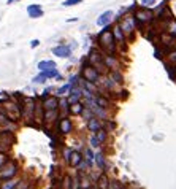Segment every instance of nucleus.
<instances>
[{"label": "nucleus", "mask_w": 176, "mask_h": 189, "mask_svg": "<svg viewBox=\"0 0 176 189\" xmlns=\"http://www.w3.org/2000/svg\"><path fill=\"white\" fill-rule=\"evenodd\" d=\"M14 2V0H8V3H13Z\"/></svg>", "instance_id": "nucleus-34"}, {"label": "nucleus", "mask_w": 176, "mask_h": 189, "mask_svg": "<svg viewBox=\"0 0 176 189\" xmlns=\"http://www.w3.org/2000/svg\"><path fill=\"white\" fill-rule=\"evenodd\" d=\"M121 29H122L125 33H132V32H133L135 24H133V19H132V18H125V19L122 21V24H121Z\"/></svg>", "instance_id": "nucleus-14"}, {"label": "nucleus", "mask_w": 176, "mask_h": 189, "mask_svg": "<svg viewBox=\"0 0 176 189\" xmlns=\"http://www.w3.org/2000/svg\"><path fill=\"white\" fill-rule=\"evenodd\" d=\"M111 19H113V11H105V13H101L98 18H97V26L100 27H106Z\"/></svg>", "instance_id": "nucleus-8"}, {"label": "nucleus", "mask_w": 176, "mask_h": 189, "mask_svg": "<svg viewBox=\"0 0 176 189\" xmlns=\"http://www.w3.org/2000/svg\"><path fill=\"white\" fill-rule=\"evenodd\" d=\"M17 168H19V165H17L16 160H6V162L0 167V179H10L13 178L16 173H17Z\"/></svg>", "instance_id": "nucleus-2"}, {"label": "nucleus", "mask_w": 176, "mask_h": 189, "mask_svg": "<svg viewBox=\"0 0 176 189\" xmlns=\"http://www.w3.org/2000/svg\"><path fill=\"white\" fill-rule=\"evenodd\" d=\"M141 5L143 6H152V5H155V0H141Z\"/></svg>", "instance_id": "nucleus-29"}, {"label": "nucleus", "mask_w": 176, "mask_h": 189, "mask_svg": "<svg viewBox=\"0 0 176 189\" xmlns=\"http://www.w3.org/2000/svg\"><path fill=\"white\" fill-rule=\"evenodd\" d=\"M114 38H116V41H119V43H122L124 41V30L121 29V26H117V27H114Z\"/></svg>", "instance_id": "nucleus-17"}, {"label": "nucleus", "mask_w": 176, "mask_h": 189, "mask_svg": "<svg viewBox=\"0 0 176 189\" xmlns=\"http://www.w3.org/2000/svg\"><path fill=\"white\" fill-rule=\"evenodd\" d=\"M55 118H57V113H55V110H51V111H46V113H44V121H48V122L54 121Z\"/></svg>", "instance_id": "nucleus-19"}, {"label": "nucleus", "mask_w": 176, "mask_h": 189, "mask_svg": "<svg viewBox=\"0 0 176 189\" xmlns=\"http://www.w3.org/2000/svg\"><path fill=\"white\" fill-rule=\"evenodd\" d=\"M38 45H40V41H38V40H32V41H30V46H32V48H36Z\"/></svg>", "instance_id": "nucleus-33"}, {"label": "nucleus", "mask_w": 176, "mask_h": 189, "mask_svg": "<svg viewBox=\"0 0 176 189\" xmlns=\"http://www.w3.org/2000/svg\"><path fill=\"white\" fill-rule=\"evenodd\" d=\"M95 162H97L98 168L105 170V157H103V154H101V153H97L95 154Z\"/></svg>", "instance_id": "nucleus-18"}, {"label": "nucleus", "mask_w": 176, "mask_h": 189, "mask_svg": "<svg viewBox=\"0 0 176 189\" xmlns=\"http://www.w3.org/2000/svg\"><path fill=\"white\" fill-rule=\"evenodd\" d=\"M59 99L57 97H46V100L43 102V110L44 111H51V110H57L59 107Z\"/></svg>", "instance_id": "nucleus-6"}, {"label": "nucleus", "mask_w": 176, "mask_h": 189, "mask_svg": "<svg viewBox=\"0 0 176 189\" xmlns=\"http://www.w3.org/2000/svg\"><path fill=\"white\" fill-rule=\"evenodd\" d=\"M52 54H54V56H57V57L65 59V57H68V56H70V46H67V45L55 46V48L52 49Z\"/></svg>", "instance_id": "nucleus-7"}, {"label": "nucleus", "mask_w": 176, "mask_h": 189, "mask_svg": "<svg viewBox=\"0 0 176 189\" xmlns=\"http://www.w3.org/2000/svg\"><path fill=\"white\" fill-rule=\"evenodd\" d=\"M19 186V179H14V178H10V179H3L0 183V189H16Z\"/></svg>", "instance_id": "nucleus-13"}, {"label": "nucleus", "mask_w": 176, "mask_h": 189, "mask_svg": "<svg viewBox=\"0 0 176 189\" xmlns=\"http://www.w3.org/2000/svg\"><path fill=\"white\" fill-rule=\"evenodd\" d=\"M100 145H101V143L98 141V138H97L95 135H92V137H90V146H92V148H97V146H100Z\"/></svg>", "instance_id": "nucleus-25"}, {"label": "nucleus", "mask_w": 176, "mask_h": 189, "mask_svg": "<svg viewBox=\"0 0 176 189\" xmlns=\"http://www.w3.org/2000/svg\"><path fill=\"white\" fill-rule=\"evenodd\" d=\"M101 129V124H100V121L94 116V118H90L87 121V130H90L92 134H97V132Z\"/></svg>", "instance_id": "nucleus-12"}, {"label": "nucleus", "mask_w": 176, "mask_h": 189, "mask_svg": "<svg viewBox=\"0 0 176 189\" xmlns=\"http://www.w3.org/2000/svg\"><path fill=\"white\" fill-rule=\"evenodd\" d=\"M82 78H84V81L95 83V81L98 80V72H97V69H94L92 65H86V67L82 69Z\"/></svg>", "instance_id": "nucleus-4"}, {"label": "nucleus", "mask_w": 176, "mask_h": 189, "mask_svg": "<svg viewBox=\"0 0 176 189\" xmlns=\"http://www.w3.org/2000/svg\"><path fill=\"white\" fill-rule=\"evenodd\" d=\"M78 3H81V0H65L62 5L63 6H73V5H78Z\"/></svg>", "instance_id": "nucleus-26"}, {"label": "nucleus", "mask_w": 176, "mask_h": 189, "mask_svg": "<svg viewBox=\"0 0 176 189\" xmlns=\"http://www.w3.org/2000/svg\"><path fill=\"white\" fill-rule=\"evenodd\" d=\"M168 59H170L171 62H176V51H174V53H171V54L168 56Z\"/></svg>", "instance_id": "nucleus-32"}, {"label": "nucleus", "mask_w": 176, "mask_h": 189, "mask_svg": "<svg viewBox=\"0 0 176 189\" xmlns=\"http://www.w3.org/2000/svg\"><path fill=\"white\" fill-rule=\"evenodd\" d=\"M82 111H84V105H82V103H79V102H76V103H73V105H70V113H71V115L78 116V115H81Z\"/></svg>", "instance_id": "nucleus-16"}, {"label": "nucleus", "mask_w": 176, "mask_h": 189, "mask_svg": "<svg viewBox=\"0 0 176 189\" xmlns=\"http://www.w3.org/2000/svg\"><path fill=\"white\" fill-rule=\"evenodd\" d=\"M16 189H22V187H19V186H17V187H16Z\"/></svg>", "instance_id": "nucleus-36"}, {"label": "nucleus", "mask_w": 176, "mask_h": 189, "mask_svg": "<svg viewBox=\"0 0 176 189\" xmlns=\"http://www.w3.org/2000/svg\"><path fill=\"white\" fill-rule=\"evenodd\" d=\"M111 186V181H109V178L103 173V175H100L98 179H97V187L98 189H109Z\"/></svg>", "instance_id": "nucleus-15"}, {"label": "nucleus", "mask_w": 176, "mask_h": 189, "mask_svg": "<svg viewBox=\"0 0 176 189\" xmlns=\"http://www.w3.org/2000/svg\"><path fill=\"white\" fill-rule=\"evenodd\" d=\"M27 13H29L30 18H41L43 16V10H41V6L40 5H29L27 6Z\"/></svg>", "instance_id": "nucleus-11"}, {"label": "nucleus", "mask_w": 176, "mask_h": 189, "mask_svg": "<svg viewBox=\"0 0 176 189\" xmlns=\"http://www.w3.org/2000/svg\"><path fill=\"white\" fill-rule=\"evenodd\" d=\"M81 115L84 116V119H87V121H89L90 118H94V115H92V111H90V110H84V111L81 113Z\"/></svg>", "instance_id": "nucleus-28"}, {"label": "nucleus", "mask_w": 176, "mask_h": 189, "mask_svg": "<svg viewBox=\"0 0 176 189\" xmlns=\"http://www.w3.org/2000/svg\"><path fill=\"white\" fill-rule=\"evenodd\" d=\"M109 189H114V187H113V186H109Z\"/></svg>", "instance_id": "nucleus-35"}, {"label": "nucleus", "mask_w": 176, "mask_h": 189, "mask_svg": "<svg viewBox=\"0 0 176 189\" xmlns=\"http://www.w3.org/2000/svg\"><path fill=\"white\" fill-rule=\"evenodd\" d=\"M170 32L176 35V21H173V22H171V26H170Z\"/></svg>", "instance_id": "nucleus-31"}, {"label": "nucleus", "mask_w": 176, "mask_h": 189, "mask_svg": "<svg viewBox=\"0 0 176 189\" xmlns=\"http://www.w3.org/2000/svg\"><path fill=\"white\" fill-rule=\"evenodd\" d=\"M68 99H62L60 102H59V107H60V110H63V113H65V115H67V110H70L68 108Z\"/></svg>", "instance_id": "nucleus-21"}, {"label": "nucleus", "mask_w": 176, "mask_h": 189, "mask_svg": "<svg viewBox=\"0 0 176 189\" xmlns=\"http://www.w3.org/2000/svg\"><path fill=\"white\" fill-rule=\"evenodd\" d=\"M98 43H100V46H101V48H103L106 53H109V54L114 53V48H116V38H114V33L109 32L108 29L100 33V37H98Z\"/></svg>", "instance_id": "nucleus-1"}, {"label": "nucleus", "mask_w": 176, "mask_h": 189, "mask_svg": "<svg viewBox=\"0 0 176 189\" xmlns=\"http://www.w3.org/2000/svg\"><path fill=\"white\" fill-rule=\"evenodd\" d=\"M84 154H86V160H87V162H92V159H95V154L92 153V151H90L89 148L84 151Z\"/></svg>", "instance_id": "nucleus-23"}, {"label": "nucleus", "mask_w": 176, "mask_h": 189, "mask_svg": "<svg viewBox=\"0 0 176 189\" xmlns=\"http://www.w3.org/2000/svg\"><path fill=\"white\" fill-rule=\"evenodd\" d=\"M57 127L60 130V134H70V132L73 130V124H71V121L68 118H62L57 122Z\"/></svg>", "instance_id": "nucleus-5"}, {"label": "nucleus", "mask_w": 176, "mask_h": 189, "mask_svg": "<svg viewBox=\"0 0 176 189\" xmlns=\"http://www.w3.org/2000/svg\"><path fill=\"white\" fill-rule=\"evenodd\" d=\"M68 89H71V84H65V86H62L60 89H57V96H63Z\"/></svg>", "instance_id": "nucleus-24"}, {"label": "nucleus", "mask_w": 176, "mask_h": 189, "mask_svg": "<svg viewBox=\"0 0 176 189\" xmlns=\"http://www.w3.org/2000/svg\"><path fill=\"white\" fill-rule=\"evenodd\" d=\"M81 162H82V154L79 151H71L70 159H68V165L70 167H78V165H81Z\"/></svg>", "instance_id": "nucleus-10"}, {"label": "nucleus", "mask_w": 176, "mask_h": 189, "mask_svg": "<svg viewBox=\"0 0 176 189\" xmlns=\"http://www.w3.org/2000/svg\"><path fill=\"white\" fill-rule=\"evenodd\" d=\"M6 162V154L5 153H2V151H0V167H2L3 164Z\"/></svg>", "instance_id": "nucleus-30"}, {"label": "nucleus", "mask_w": 176, "mask_h": 189, "mask_svg": "<svg viewBox=\"0 0 176 189\" xmlns=\"http://www.w3.org/2000/svg\"><path fill=\"white\" fill-rule=\"evenodd\" d=\"M95 137L98 138L100 143H103V141L106 140V132H105V129H100V130L97 132V134H95Z\"/></svg>", "instance_id": "nucleus-20"}, {"label": "nucleus", "mask_w": 176, "mask_h": 189, "mask_svg": "<svg viewBox=\"0 0 176 189\" xmlns=\"http://www.w3.org/2000/svg\"><path fill=\"white\" fill-rule=\"evenodd\" d=\"M46 78H48V77H46L44 73H40L36 78H33V83H44V81H46Z\"/></svg>", "instance_id": "nucleus-27"}, {"label": "nucleus", "mask_w": 176, "mask_h": 189, "mask_svg": "<svg viewBox=\"0 0 176 189\" xmlns=\"http://www.w3.org/2000/svg\"><path fill=\"white\" fill-rule=\"evenodd\" d=\"M38 70L41 73H44L48 78H54V77L57 78V77H60L59 72H57V65H55L54 61H41V62H38Z\"/></svg>", "instance_id": "nucleus-3"}, {"label": "nucleus", "mask_w": 176, "mask_h": 189, "mask_svg": "<svg viewBox=\"0 0 176 189\" xmlns=\"http://www.w3.org/2000/svg\"><path fill=\"white\" fill-rule=\"evenodd\" d=\"M82 96V94H70V97H68V102H70V105H73V103H76L79 102V97Z\"/></svg>", "instance_id": "nucleus-22"}, {"label": "nucleus", "mask_w": 176, "mask_h": 189, "mask_svg": "<svg viewBox=\"0 0 176 189\" xmlns=\"http://www.w3.org/2000/svg\"><path fill=\"white\" fill-rule=\"evenodd\" d=\"M135 18H136L140 22H147V21L152 19V13H151L149 10H146V6H144L143 10H138V11L135 13Z\"/></svg>", "instance_id": "nucleus-9"}]
</instances>
